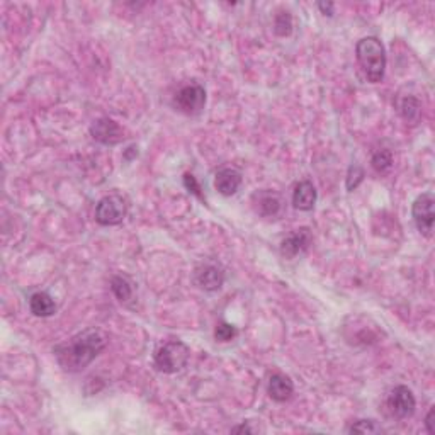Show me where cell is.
Instances as JSON below:
<instances>
[{"mask_svg": "<svg viewBox=\"0 0 435 435\" xmlns=\"http://www.w3.org/2000/svg\"><path fill=\"white\" fill-rule=\"evenodd\" d=\"M434 204H435L434 194L432 192H425V194L418 195L412 206L413 221H415L420 233L425 235V237H432L434 220H435Z\"/></svg>", "mask_w": 435, "mask_h": 435, "instance_id": "8992f818", "label": "cell"}, {"mask_svg": "<svg viewBox=\"0 0 435 435\" xmlns=\"http://www.w3.org/2000/svg\"><path fill=\"white\" fill-rule=\"evenodd\" d=\"M111 289H112V293H114L116 298H118L119 301H128L133 295L131 284H129V282L126 281L125 277H121V275H116V277H112Z\"/></svg>", "mask_w": 435, "mask_h": 435, "instance_id": "ac0fdd59", "label": "cell"}, {"mask_svg": "<svg viewBox=\"0 0 435 435\" xmlns=\"http://www.w3.org/2000/svg\"><path fill=\"white\" fill-rule=\"evenodd\" d=\"M184 186H186V189L189 191L191 194L198 195L201 201H206L204 194L201 192V186H199L198 180H195V177L192 176V173H186V176H184Z\"/></svg>", "mask_w": 435, "mask_h": 435, "instance_id": "603a6c76", "label": "cell"}, {"mask_svg": "<svg viewBox=\"0 0 435 435\" xmlns=\"http://www.w3.org/2000/svg\"><path fill=\"white\" fill-rule=\"evenodd\" d=\"M359 65L364 72L365 78L371 83H379L384 78L386 72V52L383 43L374 36L362 38L355 46Z\"/></svg>", "mask_w": 435, "mask_h": 435, "instance_id": "7a4b0ae2", "label": "cell"}, {"mask_svg": "<svg viewBox=\"0 0 435 435\" xmlns=\"http://www.w3.org/2000/svg\"><path fill=\"white\" fill-rule=\"evenodd\" d=\"M434 416H435V408L432 407L430 408L429 415H427L425 418V427H427V432H429L430 435L435 434V427H434Z\"/></svg>", "mask_w": 435, "mask_h": 435, "instance_id": "cb8c5ba5", "label": "cell"}, {"mask_svg": "<svg viewBox=\"0 0 435 435\" xmlns=\"http://www.w3.org/2000/svg\"><path fill=\"white\" fill-rule=\"evenodd\" d=\"M371 165L378 173H386L393 167V153L390 150H378L372 155Z\"/></svg>", "mask_w": 435, "mask_h": 435, "instance_id": "e0dca14e", "label": "cell"}, {"mask_svg": "<svg viewBox=\"0 0 435 435\" xmlns=\"http://www.w3.org/2000/svg\"><path fill=\"white\" fill-rule=\"evenodd\" d=\"M386 407L396 418H408L415 413L416 401L412 390L407 386H396L390 391L386 398Z\"/></svg>", "mask_w": 435, "mask_h": 435, "instance_id": "52a82bcc", "label": "cell"}, {"mask_svg": "<svg viewBox=\"0 0 435 435\" xmlns=\"http://www.w3.org/2000/svg\"><path fill=\"white\" fill-rule=\"evenodd\" d=\"M311 242H313V237H311L310 228H299L282 240L281 255L284 259H296L301 253L306 252Z\"/></svg>", "mask_w": 435, "mask_h": 435, "instance_id": "ba28073f", "label": "cell"}, {"mask_svg": "<svg viewBox=\"0 0 435 435\" xmlns=\"http://www.w3.org/2000/svg\"><path fill=\"white\" fill-rule=\"evenodd\" d=\"M128 213L126 201L118 194H109L97 202L96 221L103 226H114L123 223Z\"/></svg>", "mask_w": 435, "mask_h": 435, "instance_id": "5b68a950", "label": "cell"}, {"mask_svg": "<svg viewBox=\"0 0 435 435\" xmlns=\"http://www.w3.org/2000/svg\"><path fill=\"white\" fill-rule=\"evenodd\" d=\"M267 391H269V396L272 400L282 403V401H288L289 398L293 396V393H295V384H293V381L289 379L288 376L274 374L269 381Z\"/></svg>", "mask_w": 435, "mask_h": 435, "instance_id": "5bb4252c", "label": "cell"}, {"mask_svg": "<svg viewBox=\"0 0 435 435\" xmlns=\"http://www.w3.org/2000/svg\"><path fill=\"white\" fill-rule=\"evenodd\" d=\"M242 186V173L237 169H221L216 173L215 187L223 195H233Z\"/></svg>", "mask_w": 435, "mask_h": 435, "instance_id": "4fadbf2b", "label": "cell"}, {"mask_svg": "<svg viewBox=\"0 0 435 435\" xmlns=\"http://www.w3.org/2000/svg\"><path fill=\"white\" fill-rule=\"evenodd\" d=\"M318 7H320V10L325 14V16H328V17L333 16V3L332 2H326V3L320 2L318 3Z\"/></svg>", "mask_w": 435, "mask_h": 435, "instance_id": "d4e9b609", "label": "cell"}, {"mask_svg": "<svg viewBox=\"0 0 435 435\" xmlns=\"http://www.w3.org/2000/svg\"><path fill=\"white\" fill-rule=\"evenodd\" d=\"M106 346L107 337L103 330L87 328L67 342L58 343L53 354L65 372H81L106 349Z\"/></svg>", "mask_w": 435, "mask_h": 435, "instance_id": "6da1fadb", "label": "cell"}, {"mask_svg": "<svg viewBox=\"0 0 435 435\" xmlns=\"http://www.w3.org/2000/svg\"><path fill=\"white\" fill-rule=\"evenodd\" d=\"M90 135L103 145H118L125 138L121 126L109 118H100L94 121V125L90 126Z\"/></svg>", "mask_w": 435, "mask_h": 435, "instance_id": "9c48e42d", "label": "cell"}, {"mask_svg": "<svg viewBox=\"0 0 435 435\" xmlns=\"http://www.w3.org/2000/svg\"><path fill=\"white\" fill-rule=\"evenodd\" d=\"M350 434H381L383 427L378 425L374 420H359L349 427Z\"/></svg>", "mask_w": 435, "mask_h": 435, "instance_id": "ffe728a7", "label": "cell"}, {"mask_svg": "<svg viewBox=\"0 0 435 435\" xmlns=\"http://www.w3.org/2000/svg\"><path fill=\"white\" fill-rule=\"evenodd\" d=\"M274 31L277 36H289L293 32V16L288 12V10H281V12L275 16L274 21Z\"/></svg>", "mask_w": 435, "mask_h": 435, "instance_id": "d6986e66", "label": "cell"}, {"mask_svg": "<svg viewBox=\"0 0 435 435\" xmlns=\"http://www.w3.org/2000/svg\"><path fill=\"white\" fill-rule=\"evenodd\" d=\"M195 282L204 291H218L224 282V272L215 264H204L195 269Z\"/></svg>", "mask_w": 435, "mask_h": 435, "instance_id": "8fae6325", "label": "cell"}, {"mask_svg": "<svg viewBox=\"0 0 435 435\" xmlns=\"http://www.w3.org/2000/svg\"><path fill=\"white\" fill-rule=\"evenodd\" d=\"M237 335H238L237 328L230 323H224V321H221L215 330V339L218 340V342H231V340H233Z\"/></svg>", "mask_w": 435, "mask_h": 435, "instance_id": "44dd1931", "label": "cell"}, {"mask_svg": "<svg viewBox=\"0 0 435 435\" xmlns=\"http://www.w3.org/2000/svg\"><path fill=\"white\" fill-rule=\"evenodd\" d=\"M231 432H233V434H240V432L252 434V432H253V429H250V427H248V425H246V423H242V425H238V427H233V429H231Z\"/></svg>", "mask_w": 435, "mask_h": 435, "instance_id": "484cf974", "label": "cell"}, {"mask_svg": "<svg viewBox=\"0 0 435 435\" xmlns=\"http://www.w3.org/2000/svg\"><path fill=\"white\" fill-rule=\"evenodd\" d=\"M317 202V189L310 180H303V182L296 184L295 191H293V206L299 211H311Z\"/></svg>", "mask_w": 435, "mask_h": 435, "instance_id": "7c38bea8", "label": "cell"}, {"mask_svg": "<svg viewBox=\"0 0 435 435\" xmlns=\"http://www.w3.org/2000/svg\"><path fill=\"white\" fill-rule=\"evenodd\" d=\"M191 350L180 340H170V342L163 343L160 349L155 352L153 364L157 371L163 374H173L186 368L187 361H189Z\"/></svg>", "mask_w": 435, "mask_h": 435, "instance_id": "3957f363", "label": "cell"}, {"mask_svg": "<svg viewBox=\"0 0 435 435\" xmlns=\"http://www.w3.org/2000/svg\"><path fill=\"white\" fill-rule=\"evenodd\" d=\"M362 180H364V170H362V167L350 165L349 173H347V189L349 191L357 189V186L362 182Z\"/></svg>", "mask_w": 435, "mask_h": 435, "instance_id": "7402d4cb", "label": "cell"}, {"mask_svg": "<svg viewBox=\"0 0 435 435\" xmlns=\"http://www.w3.org/2000/svg\"><path fill=\"white\" fill-rule=\"evenodd\" d=\"M29 310L34 317L48 318L56 313V303L48 293H34L29 299Z\"/></svg>", "mask_w": 435, "mask_h": 435, "instance_id": "9a60e30c", "label": "cell"}, {"mask_svg": "<svg viewBox=\"0 0 435 435\" xmlns=\"http://www.w3.org/2000/svg\"><path fill=\"white\" fill-rule=\"evenodd\" d=\"M173 107L186 116H195L206 106V90L199 83L180 87L172 100Z\"/></svg>", "mask_w": 435, "mask_h": 435, "instance_id": "277c9868", "label": "cell"}, {"mask_svg": "<svg viewBox=\"0 0 435 435\" xmlns=\"http://www.w3.org/2000/svg\"><path fill=\"white\" fill-rule=\"evenodd\" d=\"M253 209L264 218H274L282 208L281 195L272 191H259L252 195Z\"/></svg>", "mask_w": 435, "mask_h": 435, "instance_id": "30bf717a", "label": "cell"}, {"mask_svg": "<svg viewBox=\"0 0 435 435\" xmlns=\"http://www.w3.org/2000/svg\"><path fill=\"white\" fill-rule=\"evenodd\" d=\"M398 107H400L398 111H400L401 118L407 123H410V125H416V123L420 121V116H422V104H420V100L416 99V97H403Z\"/></svg>", "mask_w": 435, "mask_h": 435, "instance_id": "2e32d148", "label": "cell"}]
</instances>
